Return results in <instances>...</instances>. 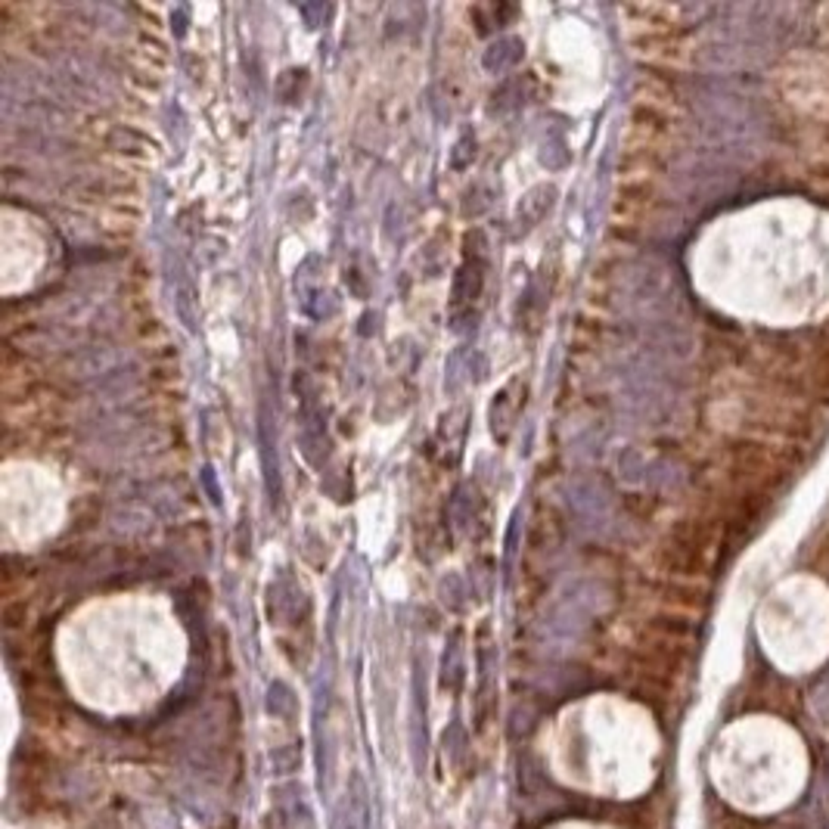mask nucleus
Returning <instances> with one entry per match:
<instances>
[{
  "label": "nucleus",
  "mask_w": 829,
  "mask_h": 829,
  "mask_svg": "<svg viewBox=\"0 0 829 829\" xmlns=\"http://www.w3.org/2000/svg\"><path fill=\"white\" fill-rule=\"evenodd\" d=\"M482 258H467V265L460 267V274H457V283H454V308H460L463 302H476L478 293H482Z\"/></svg>",
  "instance_id": "obj_1"
},
{
  "label": "nucleus",
  "mask_w": 829,
  "mask_h": 829,
  "mask_svg": "<svg viewBox=\"0 0 829 829\" xmlns=\"http://www.w3.org/2000/svg\"><path fill=\"white\" fill-rule=\"evenodd\" d=\"M553 196H556L553 187H535V190L528 193L525 199H522V206H519V227H525V230L535 227V224L550 212Z\"/></svg>",
  "instance_id": "obj_2"
},
{
  "label": "nucleus",
  "mask_w": 829,
  "mask_h": 829,
  "mask_svg": "<svg viewBox=\"0 0 829 829\" xmlns=\"http://www.w3.org/2000/svg\"><path fill=\"white\" fill-rule=\"evenodd\" d=\"M522 56V43L516 38H504L497 41L494 47L488 50V56H485V65H488L491 72H504L510 69V65Z\"/></svg>",
  "instance_id": "obj_3"
}]
</instances>
